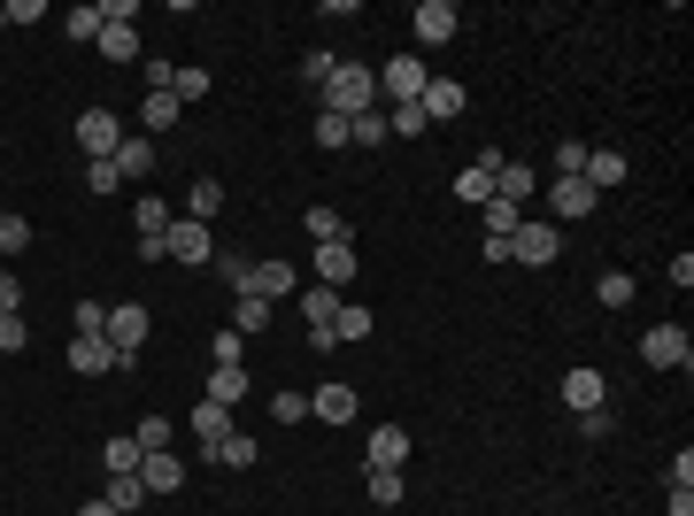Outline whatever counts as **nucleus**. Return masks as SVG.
<instances>
[{"instance_id":"nucleus-1","label":"nucleus","mask_w":694,"mask_h":516,"mask_svg":"<svg viewBox=\"0 0 694 516\" xmlns=\"http://www.w3.org/2000/svg\"><path fill=\"white\" fill-rule=\"evenodd\" d=\"M370 101H378V78H370L363 62H340L333 85H325V109H333V116H370Z\"/></svg>"},{"instance_id":"nucleus-2","label":"nucleus","mask_w":694,"mask_h":516,"mask_svg":"<svg viewBox=\"0 0 694 516\" xmlns=\"http://www.w3.org/2000/svg\"><path fill=\"white\" fill-rule=\"evenodd\" d=\"M163 262H177V270H208V262H216V239H208V224L177 216L171 239H163Z\"/></svg>"},{"instance_id":"nucleus-3","label":"nucleus","mask_w":694,"mask_h":516,"mask_svg":"<svg viewBox=\"0 0 694 516\" xmlns=\"http://www.w3.org/2000/svg\"><path fill=\"white\" fill-rule=\"evenodd\" d=\"M147 324H155V317H147V301H116V309H109V324H101V340L116 347V362H132V354L147 347Z\"/></svg>"},{"instance_id":"nucleus-4","label":"nucleus","mask_w":694,"mask_h":516,"mask_svg":"<svg viewBox=\"0 0 694 516\" xmlns=\"http://www.w3.org/2000/svg\"><path fill=\"white\" fill-rule=\"evenodd\" d=\"M425 85H432V70H425L417 54H394V62L378 70V93H386L394 109H409V101H425Z\"/></svg>"},{"instance_id":"nucleus-5","label":"nucleus","mask_w":694,"mask_h":516,"mask_svg":"<svg viewBox=\"0 0 694 516\" xmlns=\"http://www.w3.org/2000/svg\"><path fill=\"white\" fill-rule=\"evenodd\" d=\"M409 31H417V47H448V39L463 31V8H456V0H417Z\"/></svg>"},{"instance_id":"nucleus-6","label":"nucleus","mask_w":694,"mask_h":516,"mask_svg":"<svg viewBox=\"0 0 694 516\" xmlns=\"http://www.w3.org/2000/svg\"><path fill=\"white\" fill-rule=\"evenodd\" d=\"M641 362H649V370H687L694 340L680 332V324H656V332H641Z\"/></svg>"},{"instance_id":"nucleus-7","label":"nucleus","mask_w":694,"mask_h":516,"mask_svg":"<svg viewBox=\"0 0 694 516\" xmlns=\"http://www.w3.org/2000/svg\"><path fill=\"white\" fill-rule=\"evenodd\" d=\"M78 147H85L93 163L116 155V147H124V116H116V109H85V116H78Z\"/></svg>"},{"instance_id":"nucleus-8","label":"nucleus","mask_w":694,"mask_h":516,"mask_svg":"<svg viewBox=\"0 0 694 516\" xmlns=\"http://www.w3.org/2000/svg\"><path fill=\"white\" fill-rule=\"evenodd\" d=\"M502 163H510L502 147H479V163H471V171L456 177V200H471V208H487V200H494V171H502Z\"/></svg>"},{"instance_id":"nucleus-9","label":"nucleus","mask_w":694,"mask_h":516,"mask_svg":"<svg viewBox=\"0 0 694 516\" xmlns=\"http://www.w3.org/2000/svg\"><path fill=\"white\" fill-rule=\"evenodd\" d=\"M510 262H524V270L555 262V224H532V216H524L518 231H510Z\"/></svg>"},{"instance_id":"nucleus-10","label":"nucleus","mask_w":694,"mask_h":516,"mask_svg":"<svg viewBox=\"0 0 694 516\" xmlns=\"http://www.w3.org/2000/svg\"><path fill=\"white\" fill-rule=\"evenodd\" d=\"M302 317H309V347H333V317H340V293H333V286H302Z\"/></svg>"},{"instance_id":"nucleus-11","label":"nucleus","mask_w":694,"mask_h":516,"mask_svg":"<svg viewBox=\"0 0 694 516\" xmlns=\"http://www.w3.org/2000/svg\"><path fill=\"white\" fill-rule=\"evenodd\" d=\"M417 109H425V124H456V116H463V109H471V93H463V85H456V78H432V85H425V101H417Z\"/></svg>"},{"instance_id":"nucleus-12","label":"nucleus","mask_w":694,"mask_h":516,"mask_svg":"<svg viewBox=\"0 0 694 516\" xmlns=\"http://www.w3.org/2000/svg\"><path fill=\"white\" fill-rule=\"evenodd\" d=\"M247 293H263V301L278 309V301H294V293H302V270H294V262H255Z\"/></svg>"},{"instance_id":"nucleus-13","label":"nucleus","mask_w":694,"mask_h":516,"mask_svg":"<svg viewBox=\"0 0 694 516\" xmlns=\"http://www.w3.org/2000/svg\"><path fill=\"white\" fill-rule=\"evenodd\" d=\"M602 401H610L602 370H586V362H579V370H563V409H571V416H586V409H602Z\"/></svg>"},{"instance_id":"nucleus-14","label":"nucleus","mask_w":694,"mask_h":516,"mask_svg":"<svg viewBox=\"0 0 694 516\" xmlns=\"http://www.w3.org/2000/svg\"><path fill=\"white\" fill-rule=\"evenodd\" d=\"M401 463H409V432H401V424H378V432H370L363 471H401Z\"/></svg>"},{"instance_id":"nucleus-15","label":"nucleus","mask_w":694,"mask_h":516,"mask_svg":"<svg viewBox=\"0 0 694 516\" xmlns=\"http://www.w3.org/2000/svg\"><path fill=\"white\" fill-rule=\"evenodd\" d=\"M70 370H78V378H101V370H116V347L101 340V332H78V340H70Z\"/></svg>"},{"instance_id":"nucleus-16","label":"nucleus","mask_w":694,"mask_h":516,"mask_svg":"<svg viewBox=\"0 0 694 516\" xmlns=\"http://www.w3.org/2000/svg\"><path fill=\"white\" fill-rule=\"evenodd\" d=\"M309 270H317V286H333V293H340L347 278H355V239H333V247H317V262H309Z\"/></svg>"},{"instance_id":"nucleus-17","label":"nucleus","mask_w":694,"mask_h":516,"mask_svg":"<svg viewBox=\"0 0 694 516\" xmlns=\"http://www.w3.org/2000/svg\"><path fill=\"white\" fill-rule=\"evenodd\" d=\"M140 486H147V502H155V494H177V486H185V463H177L171 447L147 455V463H140Z\"/></svg>"},{"instance_id":"nucleus-18","label":"nucleus","mask_w":694,"mask_h":516,"mask_svg":"<svg viewBox=\"0 0 694 516\" xmlns=\"http://www.w3.org/2000/svg\"><path fill=\"white\" fill-rule=\"evenodd\" d=\"M185 432H193L201 447H216V440H224V432H239V424H232V409H224V401H201V409L185 416Z\"/></svg>"},{"instance_id":"nucleus-19","label":"nucleus","mask_w":694,"mask_h":516,"mask_svg":"<svg viewBox=\"0 0 694 516\" xmlns=\"http://www.w3.org/2000/svg\"><path fill=\"white\" fill-rule=\"evenodd\" d=\"M309 409H317L325 424H355V385H340V378H333V385H317V393H309Z\"/></svg>"},{"instance_id":"nucleus-20","label":"nucleus","mask_w":694,"mask_h":516,"mask_svg":"<svg viewBox=\"0 0 694 516\" xmlns=\"http://www.w3.org/2000/svg\"><path fill=\"white\" fill-rule=\"evenodd\" d=\"M586 185H594V193H610V185H625V155H618V147H586Z\"/></svg>"},{"instance_id":"nucleus-21","label":"nucleus","mask_w":694,"mask_h":516,"mask_svg":"<svg viewBox=\"0 0 694 516\" xmlns=\"http://www.w3.org/2000/svg\"><path fill=\"white\" fill-rule=\"evenodd\" d=\"M594 208H602V193L586 177H555V216H594Z\"/></svg>"},{"instance_id":"nucleus-22","label":"nucleus","mask_w":694,"mask_h":516,"mask_svg":"<svg viewBox=\"0 0 694 516\" xmlns=\"http://www.w3.org/2000/svg\"><path fill=\"white\" fill-rule=\"evenodd\" d=\"M116 516H132V509H147V486H140V471H109V494H101Z\"/></svg>"},{"instance_id":"nucleus-23","label":"nucleus","mask_w":694,"mask_h":516,"mask_svg":"<svg viewBox=\"0 0 694 516\" xmlns=\"http://www.w3.org/2000/svg\"><path fill=\"white\" fill-rule=\"evenodd\" d=\"M494 193H502V200H532V193H540V171H532V163H502V171H494Z\"/></svg>"},{"instance_id":"nucleus-24","label":"nucleus","mask_w":694,"mask_h":516,"mask_svg":"<svg viewBox=\"0 0 694 516\" xmlns=\"http://www.w3.org/2000/svg\"><path fill=\"white\" fill-rule=\"evenodd\" d=\"M208 401L239 409V401H247V370H239V362H216V370H208Z\"/></svg>"},{"instance_id":"nucleus-25","label":"nucleus","mask_w":694,"mask_h":516,"mask_svg":"<svg viewBox=\"0 0 694 516\" xmlns=\"http://www.w3.org/2000/svg\"><path fill=\"white\" fill-rule=\"evenodd\" d=\"M216 208H224V185H216V177H193V193H185V216H193V224H208Z\"/></svg>"},{"instance_id":"nucleus-26","label":"nucleus","mask_w":694,"mask_h":516,"mask_svg":"<svg viewBox=\"0 0 694 516\" xmlns=\"http://www.w3.org/2000/svg\"><path fill=\"white\" fill-rule=\"evenodd\" d=\"M177 109H185L177 93H147V101H140V124H147V132H171V124H177Z\"/></svg>"},{"instance_id":"nucleus-27","label":"nucleus","mask_w":694,"mask_h":516,"mask_svg":"<svg viewBox=\"0 0 694 516\" xmlns=\"http://www.w3.org/2000/svg\"><path fill=\"white\" fill-rule=\"evenodd\" d=\"M394 132H386V116L370 109V116H347V147H386Z\"/></svg>"},{"instance_id":"nucleus-28","label":"nucleus","mask_w":694,"mask_h":516,"mask_svg":"<svg viewBox=\"0 0 694 516\" xmlns=\"http://www.w3.org/2000/svg\"><path fill=\"white\" fill-rule=\"evenodd\" d=\"M263 324H271V301H263V293H239V309H232V332L247 340V332H263Z\"/></svg>"},{"instance_id":"nucleus-29","label":"nucleus","mask_w":694,"mask_h":516,"mask_svg":"<svg viewBox=\"0 0 694 516\" xmlns=\"http://www.w3.org/2000/svg\"><path fill=\"white\" fill-rule=\"evenodd\" d=\"M208 455H216V463H232V471H247V463H255V455H263V447H255V440H247V432H224V440H216V447H208Z\"/></svg>"},{"instance_id":"nucleus-30","label":"nucleus","mask_w":694,"mask_h":516,"mask_svg":"<svg viewBox=\"0 0 694 516\" xmlns=\"http://www.w3.org/2000/svg\"><path fill=\"white\" fill-rule=\"evenodd\" d=\"M518 224H524V208H518V200H502V193H494V200H487V239H510Z\"/></svg>"},{"instance_id":"nucleus-31","label":"nucleus","mask_w":694,"mask_h":516,"mask_svg":"<svg viewBox=\"0 0 694 516\" xmlns=\"http://www.w3.org/2000/svg\"><path fill=\"white\" fill-rule=\"evenodd\" d=\"M116 171L147 177V171H155V140H124V147H116Z\"/></svg>"},{"instance_id":"nucleus-32","label":"nucleus","mask_w":694,"mask_h":516,"mask_svg":"<svg viewBox=\"0 0 694 516\" xmlns=\"http://www.w3.org/2000/svg\"><path fill=\"white\" fill-rule=\"evenodd\" d=\"M340 340H370V309L340 301V317H333V347H340Z\"/></svg>"},{"instance_id":"nucleus-33","label":"nucleus","mask_w":694,"mask_h":516,"mask_svg":"<svg viewBox=\"0 0 694 516\" xmlns=\"http://www.w3.org/2000/svg\"><path fill=\"white\" fill-rule=\"evenodd\" d=\"M62 39H101V0L93 8H62Z\"/></svg>"},{"instance_id":"nucleus-34","label":"nucleus","mask_w":694,"mask_h":516,"mask_svg":"<svg viewBox=\"0 0 694 516\" xmlns=\"http://www.w3.org/2000/svg\"><path fill=\"white\" fill-rule=\"evenodd\" d=\"M101 463H109V471H140L147 455H140V440H132V432H116V440L101 447Z\"/></svg>"},{"instance_id":"nucleus-35","label":"nucleus","mask_w":694,"mask_h":516,"mask_svg":"<svg viewBox=\"0 0 694 516\" xmlns=\"http://www.w3.org/2000/svg\"><path fill=\"white\" fill-rule=\"evenodd\" d=\"M132 440H140V455H163L177 432H171V416H140V432H132Z\"/></svg>"},{"instance_id":"nucleus-36","label":"nucleus","mask_w":694,"mask_h":516,"mask_svg":"<svg viewBox=\"0 0 694 516\" xmlns=\"http://www.w3.org/2000/svg\"><path fill=\"white\" fill-rule=\"evenodd\" d=\"M309 239H317V247L347 239V216H340V208H309Z\"/></svg>"},{"instance_id":"nucleus-37","label":"nucleus","mask_w":694,"mask_h":516,"mask_svg":"<svg viewBox=\"0 0 694 516\" xmlns=\"http://www.w3.org/2000/svg\"><path fill=\"white\" fill-rule=\"evenodd\" d=\"M386 132H394V140H425L432 124H425V109L409 101V109H394V116H386Z\"/></svg>"},{"instance_id":"nucleus-38","label":"nucleus","mask_w":694,"mask_h":516,"mask_svg":"<svg viewBox=\"0 0 694 516\" xmlns=\"http://www.w3.org/2000/svg\"><path fill=\"white\" fill-rule=\"evenodd\" d=\"M23 247H31V224L16 208H0V255H23Z\"/></svg>"},{"instance_id":"nucleus-39","label":"nucleus","mask_w":694,"mask_h":516,"mask_svg":"<svg viewBox=\"0 0 694 516\" xmlns=\"http://www.w3.org/2000/svg\"><path fill=\"white\" fill-rule=\"evenodd\" d=\"M333 70H340V54H325V47H309V62H302V78H309V85H317V93H325V85H333Z\"/></svg>"},{"instance_id":"nucleus-40","label":"nucleus","mask_w":694,"mask_h":516,"mask_svg":"<svg viewBox=\"0 0 694 516\" xmlns=\"http://www.w3.org/2000/svg\"><path fill=\"white\" fill-rule=\"evenodd\" d=\"M594 293H602V309H625V301H633V278H625V270H602Z\"/></svg>"},{"instance_id":"nucleus-41","label":"nucleus","mask_w":694,"mask_h":516,"mask_svg":"<svg viewBox=\"0 0 694 516\" xmlns=\"http://www.w3.org/2000/svg\"><path fill=\"white\" fill-rule=\"evenodd\" d=\"M85 185H93V193H116V185H124V171H116V155H101V163H85Z\"/></svg>"},{"instance_id":"nucleus-42","label":"nucleus","mask_w":694,"mask_h":516,"mask_svg":"<svg viewBox=\"0 0 694 516\" xmlns=\"http://www.w3.org/2000/svg\"><path fill=\"white\" fill-rule=\"evenodd\" d=\"M216 270H224V286H232V293H247V278H255V262H247V255H216Z\"/></svg>"},{"instance_id":"nucleus-43","label":"nucleus","mask_w":694,"mask_h":516,"mask_svg":"<svg viewBox=\"0 0 694 516\" xmlns=\"http://www.w3.org/2000/svg\"><path fill=\"white\" fill-rule=\"evenodd\" d=\"M271 416H278V424H302V416H309V393H271Z\"/></svg>"},{"instance_id":"nucleus-44","label":"nucleus","mask_w":694,"mask_h":516,"mask_svg":"<svg viewBox=\"0 0 694 516\" xmlns=\"http://www.w3.org/2000/svg\"><path fill=\"white\" fill-rule=\"evenodd\" d=\"M370 502L394 509V502H401V471H370Z\"/></svg>"},{"instance_id":"nucleus-45","label":"nucleus","mask_w":694,"mask_h":516,"mask_svg":"<svg viewBox=\"0 0 694 516\" xmlns=\"http://www.w3.org/2000/svg\"><path fill=\"white\" fill-rule=\"evenodd\" d=\"M317 147H347V116H333V109H317Z\"/></svg>"},{"instance_id":"nucleus-46","label":"nucleus","mask_w":694,"mask_h":516,"mask_svg":"<svg viewBox=\"0 0 694 516\" xmlns=\"http://www.w3.org/2000/svg\"><path fill=\"white\" fill-rule=\"evenodd\" d=\"M579 432H586V440H610V432H618V416H610V401H602V409H586V416H579Z\"/></svg>"},{"instance_id":"nucleus-47","label":"nucleus","mask_w":694,"mask_h":516,"mask_svg":"<svg viewBox=\"0 0 694 516\" xmlns=\"http://www.w3.org/2000/svg\"><path fill=\"white\" fill-rule=\"evenodd\" d=\"M586 171V147H579V140H563V147H555V177H579Z\"/></svg>"},{"instance_id":"nucleus-48","label":"nucleus","mask_w":694,"mask_h":516,"mask_svg":"<svg viewBox=\"0 0 694 516\" xmlns=\"http://www.w3.org/2000/svg\"><path fill=\"white\" fill-rule=\"evenodd\" d=\"M0 317H23V286H16V270H0Z\"/></svg>"},{"instance_id":"nucleus-49","label":"nucleus","mask_w":694,"mask_h":516,"mask_svg":"<svg viewBox=\"0 0 694 516\" xmlns=\"http://www.w3.org/2000/svg\"><path fill=\"white\" fill-rule=\"evenodd\" d=\"M171 93H177V101H201V93H208V70H177Z\"/></svg>"},{"instance_id":"nucleus-50","label":"nucleus","mask_w":694,"mask_h":516,"mask_svg":"<svg viewBox=\"0 0 694 516\" xmlns=\"http://www.w3.org/2000/svg\"><path fill=\"white\" fill-rule=\"evenodd\" d=\"M23 340H31V324H23V317H0V354H16Z\"/></svg>"},{"instance_id":"nucleus-51","label":"nucleus","mask_w":694,"mask_h":516,"mask_svg":"<svg viewBox=\"0 0 694 516\" xmlns=\"http://www.w3.org/2000/svg\"><path fill=\"white\" fill-rule=\"evenodd\" d=\"M208 354H216V362H239V354H247V340H239V332H216V340H208Z\"/></svg>"},{"instance_id":"nucleus-52","label":"nucleus","mask_w":694,"mask_h":516,"mask_svg":"<svg viewBox=\"0 0 694 516\" xmlns=\"http://www.w3.org/2000/svg\"><path fill=\"white\" fill-rule=\"evenodd\" d=\"M664 478H672V494H694V455H672V471H664Z\"/></svg>"},{"instance_id":"nucleus-53","label":"nucleus","mask_w":694,"mask_h":516,"mask_svg":"<svg viewBox=\"0 0 694 516\" xmlns=\"http://www.w3.org/2000/svg\"><path fill=\"white\" fill-rule=\"evenodd\" d=\"M70 324H78V332H101V324H109V309H101V301H78V317H70Z\"/></svg>"},{"instance_id":"nucleus-54","label":"nucleus","mask_w":694,"mask_h":516,"mask_svg":"<svg viewBox=\"0 0 694 516\" xmlns=\"http://www.w3.org/2000/svg\"><path fill=\"white\" fill-rule=\"evenodd\" d=\"M672 516H694V494H672Z\"/></svg>"},{"instance_id":"nucleus-55","label":"nucleus","mask_w":694,"mask_h":516,"mask_svg":"<svg viewBox=\"0 0 694 516\" xmlns=\"http://www.w3.org/2000/svg\"><path fill=\"white\" fill-rule=\"evenodd\" d=\"M78 516H116V509H109V502H85V509H78Z\"/></svg>"},{"instance_id":"nucleus-56","label":"nucleus","mask_w":694,"mask_h":516,"mask_svg":"<svg viewBox=\"0 0 694 516\" xmlns=\"http://www.w3.org/2000/svg\"><path fill=\"white\" fill-rule=\"evenodd\" d=\"M0 23H8V8H0Z\"/></svg>"}]
</instances>
